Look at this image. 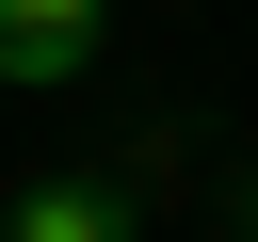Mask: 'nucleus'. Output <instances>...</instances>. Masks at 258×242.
<instances>
[{
  "mask_svg": "<svg viewBox=\"0 0 258 242\" xmlns=\"http://www.w3.org/2000/svg\"><path fill=\"white\" fill-rule=\"evenodd\" d=\"M81 65H97V0H0V81L16 97L81 81Z\"/></svg>",
  "mask_w": 258,
  "mask_h": 242,
  "instance_id": "f257e3e1",
  "label": "nucleus"
},
{
  "mask_svg": "<svg viewBox=\"0 0 258 242\" xmlns=\"http://www.w3.org/2000/svg\"><path fill=\"white\" fill-rule=\"evenodd\" d=\"M129 194L145 177H32L0 210V242H129Z\"/></svg>",
  "mask_w": 258,
  "mask_h": 242,
  "instance_id": "f03ea898",
  "label": "nucleus"
}]
</instances>
